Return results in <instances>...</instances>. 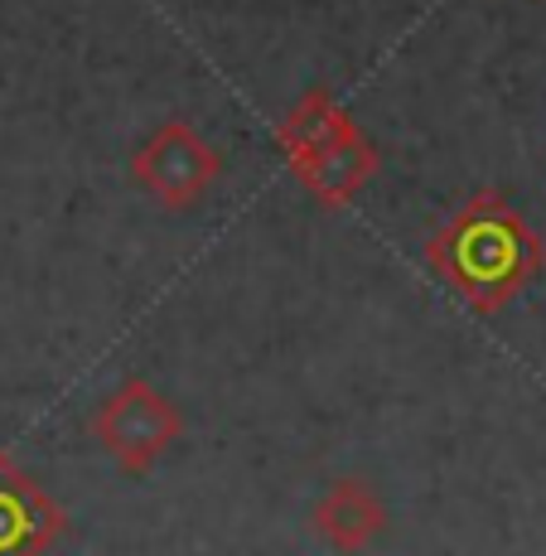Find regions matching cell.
<instances>
[{"label":"cell","mask_w":546,"mask_h":556,"mask_svg":"<svg viewBox=\"0 0 546 556\" xmlns=\"http://www.w3.org/2000/svg\"><path fill=\"white\" fill-rule=\"evenodd\" d=\"M315 532L329 542L334 552H368L372 542L388 532V508H382L378 489L363 479H334L315 504Z\"/></svg>","instance_id":"cell-5"},{"label":"cell","mask_w":546,"mask_h":556,"mask_svg":"<svg viewBox=\"0 0 546 556\" xmlns=\"http://www.w3.org/2000/svg\"><path fill=\"white\" fill-rule=\"evenodd\" d=\"M378 165H382L378 146H372L363 131H348L344 141H334L329 151L305 160V165H295L291 175L300 179V189H305L319 208H344V203H353L363 189H368V179L378 175Z\"/></svg>","instance_id":"cell-6"},{"label":"cell","mask_w":546,"mask_h":556,"mask_svg":"<svg viewBox=\"0 0 546 556\" xmlns=\"http://www.w3.org/2000/svg\"><path fill=\"white\" fill-rule=\"evenodd\" d=\"M92 435L106 455L116 459V469L126 475H145L169 445L185 435V412L155 392L145 378H126L122 388L92 412Z\"/></svg>","instance_id":"cell-2"},{"label":"cell","mask_w":546,"mask_h":556,"mask_svg":"<svg viewBox=\"0 0 546 556\" xmlns=\"http://www.w3.org/2000/svg\"><path fill=\"white\" fill-rule=\"evenodd\" d=\"M348 131H358V126H353V116L334 102V92L309 88L305 98L285 112V122L276 126V141H281V151H285V165L295 169V165H305V160H315L319 151H329L334 141H344Z\"/></svg>","instance_id":"cell-7"},{"label":"cell","mask_w":546,"mask_h":556,"mask_svg":"<svg viewBox=\"0 0 546 556\" xmlns=\"http://www.w3.org/2000/svg\"><path fill=\"white\" fill-rule=\"evenodd\" d=\"M223 160L189 122H165L155 136L131 155V179L145 189V199H155L160 208L185 213L218 185Z\"/></svg>","instance_id":"cell-3"},{"label":"cell","mask_w":546,"mask_h":556,"mask_svg":"<svg viewBox=\"0 0 546 556\" xmlns=\"http://www.w3.org/2000/svg\"><path fill=\"white\" fill-rule=\"evenodd\" d=\"M68 532L59 498L0 451V556H49Z\"/></svg>","instance_id":"cell-4"},{"label":"cell","mask_w":546,"mask_h":556,"mask_svg":"<svg viewBox=\"0 0 546 556\" xmlns=\"http://www.w3.org/2000/svg\"><path fill=\"white\" fill-rule=\"evenodd\" d=\"M426 262L479 315H498L546 271V242L494 189H479L435 228Z\"/></svg>","instance_id":"cell-1"}]
</instances>
